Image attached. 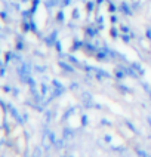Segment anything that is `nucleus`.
Instances as JSON below:
<instances>
[{
    "instance_id": "f257e3e1",
    "label": "nucleus",
    "mask_w": 151,
    "mask_h": 157,
    "mask_svg": "<svg viewBox=\"0 0 151 157\" xmlns=\"http://www.w3.org/2000/svg\"><path fill=\"white\" fill-rule=\"evenodd\" d=\"M136 153H138V154H139L141 157H150L148 154H147V153H145V151H142V150H136Z\"/></svg>"
}]
</instances>
